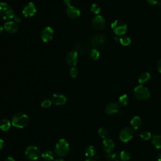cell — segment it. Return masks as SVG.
Wrapping results in <instances>:
<instances>
[{"label": "cell", "mask_w": 161, "mask_h": 161, "mask_svg": "<svg viewBox=\"0 0 161 161\" xmlns=\"http://www.w3.org/2000/svg\"><path fill=\"white\" fill-rule=\"evenodd\" d=\"M85 161H94L93 160H92V159H90V158H89V159H87V160H86Z\"/></svg>", "instance_id": "cell-42"}, {"label": "cell", "mask_w": 161, "mask_h": 161, "mask_svg": "<svg viewBox=\"0 0 161 161\" xmlns=\"http://www.w3.org/2000/svg\"><path fill=\"white\" fill-rule=\"evenodd\" d=\"M42 158L46 161H50L53 159V153L50 150H45L42 154Z\"/></svg>", "instance_id": "cell-22"}, {"label": "cell", "mask_w": 161, "mask_h": 161, "mask_svg": "<svg viewBox=\"0 0 161 161\" xmlns=\"http://www.w3.org/2000/svg\"><path fill=\"white\" fill-rule=\"evenodd\" d=\"M98 135L99 136L102 138H104L105 139L108 135V131L106 130V128H100L99 130H98Z\"/></svg>", "instance_id": "cell-31"}, {"label": "cell", "mask_w": 161, "mask_h": 161, "mask_svg": "<svg viewBox=\"0 0 161 161\" xmlns=\"http://www.w3.org/2000/svg\"><path fill=\"white\" fill-rule=\"evenodd\" d=\"M157 68L158 71L161 73V58H160V59L158 61V62H157Z\"/></svg>", "instance_id": "cell-35"}, {"label": "cell", "mask_w": 161, "mask_h": 161, "mask_svg": "<svg viewBox=\"0 0 161 161\" xmlns=\"http://www.w3.org/2000/svg\"><path fill=\"white\" fill-rule=\"evenodd\" d=\"M84 154L89 158H93L96 156V150L94 147L92 145L87 146L84 151Z\"/></svg>", "instance_id": "cell-18"}, {"label": "cell", "mask_w": 161, "mask_h": 161, "mask_svg": "<svg viewBox=\"0 0 161 161\" xmlns=\"http://www.w3.org/2000/svg\"><path fill=\"white\" fill-rule=\"evenodd\" d=\"M156 161H161V154H160L156 158Z\"/></svg>", "instance_id": "cell-39"}, {"label": "cell", "mask_w": 161, "mask_h": 161, "mask_svg": "<svg viewBox=\"0 0 161 161\" xmlns=\"http://www.w3.org/2000/svg\"><path fill=\"white\" fill-rule=\"evenodd\" d=\"M130 124L134 129L136 130L140 127V126L142 125V119L139 116H135L131 119Z\"/></svg>", "instance_id": "cell-19"}, {"label": "cell", "mask_w": 161, "mask_h": 161, "mask_svg": "<svg viewBox=\"0 0 161 161\" xmlns=\"http://www.w3.org/2000/svg\"><path fill=\"white\" fill-rule=\"evenodd\" d=\"M150 78V74L148 72H143L142 73L138 78V82L140 84H143L147 81H148Z\"/></svg>", "instance_id": "cell-23"}, {"label": "cell", "mask_w": 161, "mask_h": 161, "mask_svg": "<svg viewBox=\"0 0 161 161\" xmlns=\"http://www.w3.org/2000/svg\"><path fill=\"white\" fill-rule=\"evenodd\" d=\"M119 41L123 45L126 46L131 43V39L127 35H123L119 38Z\"/></svg>", "instance_id": "cell-25"}, {"label": "cell", "mask_w": 161, "mask_h": 161, "mask_svg": "<svg viewBox=\"0 0 161 161\" xmlns=\"http://www.w3.org/2000/svg\"><path fill=\"white\" fill-rule=\"evenodd\" d=\"M30 121L29 116L23 113H17L11 119L12 125L17 128H23L27 126Z\"/></svg>", "instance_id": "cell-1"}, {"label": "cell", "mask_w": 161, "mask_h": 161, "mask_svg": "<svg viewBox=\"0 0 161 161\" xmlns=\"http://www.w3.org/2000/svg\"><path fill=\"white\" fill-rule=\"evenodd\" d=\"M147 3L151 5H155L158 4V0H147Z\"/></svg>", "instance_id": "cell-34"}, {"label": "cell", "mask_w": 161, "mask_h": 161, "mask_svg": "<svg viewBox=\"0 0 161 161\" xmlns=\"http://www.w3.org/2000/svg\"><path fill=\"white\" fill-rule=\"evenodd\" d=\"M36 11L35 4L32 2H30L24 6L23 9V14L26 18H30L35 14Z\"/></svg>", "instance_id": "cell-8"}, {"label": "cell", "mask_w": 161, "mask_h": 161, "mask_svg": "<svg viewBox=\"0 0 161 161\" xmlns=\"http://www.w3.org/2000/svg\"><path fill=\"white\" fill-rule=\"evenodd\" d=\"M53 161H64L62 158H57L55 160H54Z\"/></svg>", "instance_id": "cell-41"}, {"label": "cell", "mask_w": 161, "mask_h": 161, "mask_svg": "<svg viewBox=\"0 0 161 161\" xmlns=\"http://www.w3.org/2000/svg\"><path fill=\"white\" fill-rule=\"evenodd\" d=\"M92 25L97 30H101L105 26V19L101 15H96L92 18Z\"/></svg>", "instance_id": "cell-11"}, {"label": "cell", "mask_w": 161, "mask_h": 161, "mask_svg": "<svg viewBox=\"0 0 161 161\" xmlns=\"http://www.w3.org/2000/svg\"><path fill=\"white\" fill-rule=\"evenodd\" d=\"M4 145H5V144H4V140H3V139L0 138V150L3 149V148H4Z\"/></svg>", "instance_id": "cell-36"}, {"label": "cell", "mask_w": 161, "mask_h": 161, "mask_svg": "<svg viewBox=\"0 0 161 161\" xmlns=\"http://www.w3.org/2000/svg\"><path fill=\"white\" fill-rule=\"evenodd\" d=\"M120 158L123 161H127L130 158V153L126 150H123L120 153Z\"/></svg>", "instance_id": "cell-28"}, {"label": "cell", "mask_w": 161, "mask_h": 161, "mask_svg": "<svg viewBox=\"0 0 161 161\" xmlns=\"http://www.w3.org/2000/svg\"><path fill=\"white\" fill-rule=\"evenodd\" d=\"M66 13L71 18H77L80 16V11L74 6L69 5L66 8Z\"/></svg>", "instance_id": "cell-15"}, {"label": "cell", "mask_w": 161, "mask_h": 161, "mask_svg": "<svg viewBox=\"0 0 161 161\" xmlns=\"http://www.w3.org/2000/svg\"><path fill=\"white\" fill-rule=\"evenodd\" d=\"M11 123L8 119H3L0 121V129L2 131H8L11 127Z\"/></svg>", "instance_id": "cell-20"}, {"label": "cell", "mask_w": 161, "mask_h": 161, "mask_svg": "<svg viewBox=\"0 0 161 161\" xmlns=\"http://www.w3.org/2000/svg\"><path fill=\"white\" fill-rule=\"evenodd\" d=\"M0 16L4 19H13L15 16L13 9L6 3H0Z\"/></svg>", "instance_id": "cell-3"}, {"label": "cell", "mask_w": 161, "mask_h": 161, "mask_svg": "<svg viewBox=\"0 0 161 161\" xmlns=\"http://www.w3.org/2000/svg\"><path fill=\"white\" fill-rule=\"evenodd\" d=\"M152 142L156 148H161V135H154L152 138Z\"/></svg>", "instance_id": "cell-21"}, {"label": "cell", "mask_w": 161, "mask_h": 161, "mask_svg": "<svg viewBox=\"0 0 161 161\" xmlns=\"http://www.w3.org/2000/svg\"><path fill=\"white\" fill-rule=\"evenodd\" d=\"M111 28L114 33L118 36L124 35L127 30L126 25L121 20H115L111 23Z\"/></svg>", "instance_id": "cell-5"}, {"label": "cell", "mask_w": 161, "mask_h": 161, "mask_svg": "<svg viewBox=\"0 0 161 161\" xmlns=\"http://www.w3.org/2000/svg\"><path fill=\"white\" fill-rule=\"evenodd\" d=\"M134 95L136 99L141 101H145L150 97V92L147 87L140 85L135 88Z\"/></svg>", "instance_id": "cell-4"}, {"label": "cell", "mask_w": 161, "mask_h": 161, "mask_svg": "<svg viewBox=\"0 0 161 161\" xmlns=\"http://www.w3.org/2000/svg\"><path fill=\"white\" fill-rule=\"evenodd\" d=\"M52 101H50V99H45L44 100L42 101V103H41V106L44 108H49L51 104H52Z\"/></svg>", "instance_id": "cell-33"}, {"label": "cell", "mask_w": 161, "mask_h": 161, "mask_svg": "<svg viewBox=\"0 0 161 161\" xmlns=\"http://www.w3.org/2000/svg\"><path fill=\"white\" fill-rule=\"evenodd\" d=\"M4 161H15L14 158H13L12 157H8Z\"/></svg>", "instance_id": "cell-37"}, {"label": "cell", "mask_w": 161, "mask_h": 161, "mask_svg": "<svg viewBox=\"0 0 161 161\" xmlns=\"http://www.w3.org/2000/svg\"><path fill=\"white\" fill-rule=\"evenodd\" d=\"M134 135V131L130 127L123 128L119 133V139L123 142H127L130 140Z\"/></svg>", "instance_id": "cell-7"}, {"label": "cell", "mask_w": 161, "mask_h": 161, "mask_svg": "<svg viewBox=\"0 0 161 161\" xmlns=\"http://www.w3.org/2000/svg\"><path fill=\"white\" fill-rule=\"evenodd\" d=\"M4 29L9 33H15L18 30V25L14 21H9L4 23Z\"/></svg>", "instance_id": "cell-14"}, {"label": "cell", "mask_w": 161, "mask_h": 161, "mask_svg": "<svg viewBox=\"0 0 161 161\" xmlns=\"http://www.w3.org/2000/svg\"><path fill=\"white\" fill-rule=\"evenodd\" d=\"M53 36V30L50 26H47L43 29L41 32L40 37L43 42H47L51 40Z\"/></svg>", "instance_id": "cell-10"}, {"label": "cell", "mask_w": 161, "mask_h": 161, "mask_svg": "<svg viewBox=\"0 0 161 161\" xmlns=\"http://www.w3.org/2000/svg\"><path fill=\"white\" fill-rule=\"evenodd\" d=\"M119 111V106L115 103H109L105 108V112L108 114H113Z\"/></svg>", "instance_id": "cell-16"}, {"label": "cell", "mask_w": 161, "mask_h": 161, "mask_svg": "<svg viewBox=\"0 0 161 161\" xmlns=\"http://www.w3.org/2000/svg\"><path fill=\"white\" fill-rule=\"evenodd\" d=\"M3 29H4V26H3L2 25H0V33H2V31H3Z\"/></svg>", "instance_id": "cell-40"}, {"label": "cell", "mask_w": 161, "mask_h": 161, "mask_svg": "<svg viewBox=\"0 0 161 161\" xmlns=\"http://www.w3.org/2000/svg\"><path fill=\"white\" fill-rule=\"evenodd\" d=\"M35 161H36V160H35Z\"/></svg>", "instance_id": "cell-43"}, {"label": "cell", "mask_w": 161, "mask_h": 161, "mask_svg": "<svg viewBox=\"0 0 161 161\" xmlns=\"http://www.w3.org/2000/svg\"><path fill=\"white\" fill-rule=\"evenodd\" d=\"M91 11L94 13V14H98L100 11H101V8L100 7L96 4H92L91 6Z\"/></svg>", "instance_id": "cell-30"}, {"label": "cell", "mask_w": 161, "mask_h": 161, "mask_svg": "<svg viewBox=\"0 0 161 161\" xmlns=\"http://www.w3.org/2000/svg\"><path fill=\"white\" fill-rule=\"evenodd\" d=\"M128 101H129V98L127 94H123L118 99L119 104L122 106H125L127 105V104L128 103Z\"/></svg>", "instance_id": "cell-24"}, {"label": "cell", "mask_w": 161, "mask_h": 161, "mask_svg": "<svg viewBox=\"0 0 161 161\" xmlns=\"http://www.w3.org/2000/svg\"><path fill=\"white\" fill-rule=\"evenodd\" d=\"M78 61V53L76 51L72 50L70 51L66 56L65 58V62L66 64L70 66V67H74Z\"/></svg>", "instance_id": "cell-9"}, {"label": "cell", "mask_w": 161, "mask_h": 161, "mask_svg": "<svg viewBox=\"0 0 161 161\" xmlns=\"http://www.w3.org/2000/svg\"><path fill=\"white\" fill-rule=\"evenodd\" d=\"M69 151V144L68 142L64 139H60L56 143L55 147V153L59 157L65 156Z\"/></svg>", "instance_id": "cell-2"}, {"label": "cell", "mask_w": 161, "mask_h": 161, "mask_svg": "<svg viewBox=\"0 0 161 161\" xmlns=\"http://www.w3.org/2000/svg\"><path fill=\"white\" fill-rule=\"evenodd\" d=\"M102 147L106 153H110L114 148V143L111 139L105 138L102 143Z\"/></svg>", "instance_id": "cell-12"}, {"label": "cell", "mask_w": 161, "mask_h": 161, "mask_svg": "<svg viewBox=\"0 0 161 161\" xmlns=\"http://www.w3.org/2000/svg\"><path fill=\"white\" fill-rule=\"evenodd\" d=\"M78 73H79V71H78V69L75 67H72L70 68V69L69 70V74H70V75L72 77H77V75H78Z\"/></svg>", "instance_id": "cell-32"}, {"label": "cell", "mask_w": 161, "mask_h": 161, "mask_svg": "<svg viewBox=\"0 0 161 161\" xmlns=\"http://www.w3.org/2000/svg\"><path fill=\"white\" fill-rule=\"evenodd\" d=\"M40 155V150L36 146H29L25 150V156L30 160H36Z\"/></svg>", "instance_id": "cell-6"}, {"label": "cell", "mask_w": 161, "mask_h": 161, "mask_svg": "<svg viewBox=\"0 0 161 161\" xmlns=\"http://www.w3.org/2000/svg\"><path fill=\"white\" fill-rule=\"evenodd\" d=\"M66 101V97L64 94L60 93H55L52 96V102L57 106L64 105V104H65Z\"/></svg>", "instance_id": "cell-13"}, {"label": "cell", "mask_w": 161, "mask_h": 161, "mask_svg": "<svg viewBox=\"0 0 161 161\" xmlns=\"http://www.w3.org/2000/svg\"><path fill=\"white\" fill-rule=\"evenodd\" d=\"M70 2H71L70 0H64V3L67 6H69V5H70Z\"/></svg>", "instance_id": "cell-38"}, {"label": "cell", "mask_w": 161, "mask_h": 161, "mask_svg": "<svg viewBox=\"0 0 161 161\" xmlns=\"http://www.w3.org/2000/svg\"><path fill=\"white\" fill-rule=\"evenodd\" d=\"M140 138H142L143 140H148L151 138V133L147 130H144L141 132L140 135Z\"/></svg>", "instance_id": "cell-29"}, {"label": "cell", "mask_w": 161, "mask_h": 161, "mask_svg": "<svg viewBox=\"0 0 161 161\" xmlns=\"http://www.w3.org/2000/svg\"><path fill=\"white\" fill-rule=\"evenodd\" d=\"M106 159L108 161H118L119 156L117 153H108L106 156Z\"/></svg>", "instance_id": "cell-27"}, {"label": "cell", "mask_w": 161, "mask_h": 161, "mask_svg": "<svg viewBox=\"0 0 161 161\" xmlns=\"http://www.w3.org/2000/svg\"><path fill=\"white\" fill-rule=\"evenodd\" d=\"M99 57V52L96 49H92L89 53V57L92 60H96Z\"/></svg>", "instance_id": "cell-26"}, {"label": "cell", "mask_w": 161, "mask_h": 161, "mask_svg": "<svg viewBox=\"0 0 161 161\" xmlns=\"http://www.w3.org/2000/svg\"><path fill=\"white\" fill-rule=\"evenodd\" d=\"M105 40H106V38L103 35H96L91 38V44L94 47H98V46H100L101 45H102L104 42Z\"/></svg>", "instance_id": "cell-17"}]
</instances>
